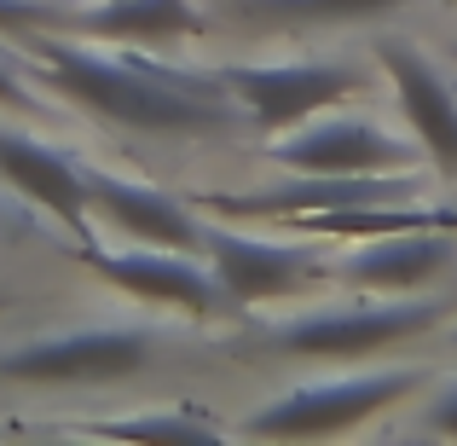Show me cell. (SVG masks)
Masks as SVG:
<instances>
[{
	"instance_id": "6da1fadb",
	"label": "cell",
	"mask_w": 457,
	"mask_h": 446,
	"mask_svg": "<svg viewBox=\"0 0 457 446\" xmlns=\"http://www.w3.org/2000/svg\"><path fill=\"white\" fill-rule=\"evenodd\" d=\"M29 64L53 93L139 134H226L244 105L220 81V70H179L162 64L151 46L111 41H58V35H18Z\"/></svg>"
},
{
	"instance_id": "7a4b0ae2",
	"label": "cell",
	"mask_w": 457,
	"mask_h": 446,
	"mask_svg": "<svg viewBox=\"0 0 457 446\" xmlns=\"http://www.w3.org/2000/svg\"><path fill=\"white\" fill-rule=\"evenodd\" d=\"M428 383V371L394 366V371H353V377H319L302 383V389L267 400L255 417H249V435L261 441H324V435H347L365 417L388 412V406L411 400Z\"/></svg>"
},
{
	"instance_id": "3957f363",
	"label": "cell",
	"mask_w": 457,
	"mask_h": 446,
	"mask_svg": "<svg viewBox=\"0 0 457 446\" xmlns=\"http://www.w3.org/2000/svg\"><path fill=\"white\" fill-rule=\"evenodd\" d=\"M220 81L261 134H290L307 116L336 111L342 99L370 93V76L324 58H272V64H220Z\"/></svg>"
},
{
	"instance_id": "277c9868",
	"label": "cell",
	"mask_w": 457,
	"mask_h": 446,
	"mask_svg": "<svg viewBox=\"0 0 457 446\" xmlns=\"http://www.w3.org/2000/svg\"><path fill=\"white\" fill-rule=\"evenodd\" d=\"M151 331L134 324H87V331L35 336L0 354V383H116L151 366Z\"/></svg>"
},
{
	"instance_id": "5b68a950",
	"label": "cell",
	"mask_w": 457,
	"mask_h": 446,
	"mask_svg": "<svg viewBox=\"0 0 457 446\" xmlns=\"http://www.w3.org/2000/svg\"><path fill=\"white\" fill-rule=\"evenodd\" d=\"M435 296H394V301H365V307H336V313H302V319L272 324V342L302 359H365L382 348H400L405 336L440 324Z\"/></svg>"
},
{
	"instance_id": "8992f818",
	"label": "cell",
	"mask_w": 457,
	"mask_h": 446,
	"mask_svg": "<svg viewBox=\"0 0 457 446\" xmlns=\"http://www.w3.org/2000/svg\"><path fill=\"white\" fill-rule=\"evenodd\" d=\"M93 273H99L111 290L122 296H139L151 307H168V313H186V319H214V313H232L214 267H203L191 249H162V244H128V249H104V244H87L81 249Z\"/></svg>"
},
{
	"instance_id": "52a82bcc",
	"label": "cell",
	"mask_w": 457,
	"mask_h": 446,
	"mask_svg": "<svg viewBox=\"0 0 457 446\" xmlns=\"http://www.w3.org/2000/svg\"><path fill=\"white\" fill-rule=\"evenodd\" d=\"M203 256H209L232 313L272 301V296H295L319 279H336L330 256L312 238L307 244H278V238H249V232H232V226H209L203 232Z\"/></svg>"
},
{
	"instance_id": "ba28073f",
	"label": "cell",
	"mask_w": 457,
	"mask_h": 446,
	"mask_svg": "<svg viewBox=\"0 0 457 446\" xmlns=\"http://www.w3.org/2000/svg\"><path fill=\"white\" fill-rule=\"evenodd\" d=\"M423 198V174L394 168V174H302L272 191H209L197 209L232 215V221H284V215H312V209H347V203H405Z\"/></svg>"
},
{
	"instance_id": "9c48e42d",
	"label": "cell",
	"mask_w": 457,
	"mask_h": 446,
	"mask_svg": "<svg viewBox=\"0 0 457 446\" xmlns=\"http://www.w3.org/2000/svg\"><path fill=\"white\" fill-rule=\"evenodd\" d=\"M417 139H400L388 128H377L370 116H330L290 134H272L267 156L284 168H302V174H394V168L417 163Z\"/></svg>"
},
{
	"instance_id": "30bf717a",
	"label": "cell",
	"mask_w": 457,
	"mask_h": 446,
	"mask_svg": "<svg viewBox=\"0 0 457 446\" xmlns=\"http://www.w3.org/2000/svg\"><path fill=\"white\" fill-rule=\"evenodd\" d=\"M0 180H6L12 191H23L35 209H46L81 249L99 244V238H93L87 168H81L76 156L41 146V139H29V134H12V128H0Z\"/></svg>"
},
{
	"instance_id": "8fae6325",
	"label": "cell",
	"mask_w": 457,
	"mask_h": 446,
	"mask_svg": "<svg viewBox=\"0 0 457 446\" xmlns=\"http://www.w3.org/2000/svg\"><path fill=\"white\" fill-rule=\"evenodd\" d=\"M452 261H457V232H446V226H405V232L359 238L336 261V279L353 284V290H377V296H411L428 279H440Z\"/></svg>"
},
{
	"instance_id": "7c38bea8",
	"label": "cell",
	"mask_w": 457,
	"mask_h": 446,
	"mask_svg": "<svg viewBox=\"0 0 457 446\" xmlns=\"http://www.w3.org/2000/svg\"><path fill=\"white\" fill-rule=\"evenodd\" d=\"M377 64L394 81V99H400L405 122H411V139L435 163V174L457 180V93H452V81L435 70V58H423L405 41H382Z\"/></svg>"
},
{
	"instance_id": "4fadbf2b",
	"label": "cell",
	"mask_w": 457,
	"mask_h": 446,
	"mask_svg": "<svg viewBox=\"0 0 457 446\" xmlns=\"http://www.w3.org/2000/svg\"><path fill=\"white\" fill-rule=\"evenodd\" d=\"M87 198H93V209L104 215V226L122 232L128 244H162V249H191V256H203V232H209V226L179 198H168V191L122 180V174H104V168H87Z\"/></svg>"
},
{
	"instance_id": "5bb4252c",
	"label": "cell",
	"mask_w": 457,
	"mask_h": 446,
	"mask_svg": "<svg viewBox=\"0 0 457 446\" xmlns=\"http://www.w3.org/2000/svg\"><path fill=\"white\" fill-rule=\"evenodd\" d=\"M64 29H81L87 41H111V46H162L174 41H191L203 35V12L191 0H104V6H87V12H70Z\"/></svg>"
},
{
	"instance_id": "9a60e30c",
	"label": "cell",
	"mask_w": 457,
	"mask_h": 446,
	"mask_svg": "<svg viewBox=\"0 0 457 446\" xmlns=\"http://www.w3.org/2000/svg\"><path fill=\"white\" fill-rule=\"evenodd\" d=\"M70 435H93V441H162V446H214L220 424L197 412H139V417H93V424H70Z\"/></svg>"
},
{
	"instance_id": "2e32d148",
	"label": "cell",
	"mask_w": 457,
	"mask_h": 446,
	"mask_svg": "<svg viewBox=\"0 0 457 446\" xmlns=\"http://www.w3.org/2000/svg\"><path fill=\"white\" fill-rule=\"evenodd\" d=\"M249 18H284V23H359L400 12L405 0H237Z\"/></svg>"
},
{
	"instance_id": "e0dca14e",
	"label": "cell",
	"mask_w": 457,
	"mask_h": 446,
	"mask_svg": "<svg viewBox=\"0 0 457 446\" xmlns=\"http://www.w3.org/2000/svg\"><path fill=\"white\" fill-rule=\"evenodd\" d=\"M53 23H70V6H53V0H0V35L53 29Z\"/></svg>"
},
{
	"instance_id": "ac0fdd59",
	"label": "cell",
	"mask_w": 457,
	"mask_h": 446,
	"mask_svg": "<svg viewBox=\"0 0 457 446\" xmlns=\"http://www.w3.org/2000/svg\"><path fill=\"white\" fill-rule=\"evenodd\" d=\"M0 111H23V116H41V99L29 93V81L18 76L12 58H0Z\"/></svg>"
},
{
	"instance_id": "d6986e66",
	"label": "cell",
	"mask_w": 457,
	"mask_h": 446,
	"mask_svg": "<svg viewBox=\"0 0 457 446\" xmlns=\"http://www.w3.org/2000/svg\"><path fill=\"white\" fill-rule=\"evenodd\" d=\"M423 429L428 435H452L457 441V383H446V389L423 406Z\"/></svg>"
},
{
	"instance_id": "ffe728a7",
	"label": "cell",
	"mask_w": 457,
	"mask_h": 446,
	"mask_svg": "<svg viewBox=\"0 0 457 446\" xmlns=\"http://www.w3.org/2000/svg\"><path fill=\"white\" fill-rule=\"evenodd\" d=\"M452 232H457V209H452Z\"/></svg>"
},
{
	"instance_id": "44dd1931",
	"label": "cell",
	"mask_w": 457,
	"mask_h": 446,
	"mask_svg": "<svg viewBox=\"0 0 457 446\" xmlns=\"http://www.w3.org/2000/svg\"><path fill=\"white\" fill-rule=\"evenodd\" d=\"M0 307H6V296H0Z\"/></svg>"
},
{
	"instance_id": "7402d4cb",
	"label": "cell",
	"mask_w": 457,
	"mask_h": 446,
	"mask_svg": "<svg viewBox=\"0 0 457 446\" xmlns=\"http://www.w3.org/2000/svg\"><path fill=\"white\" fill-rule=\"evenodd\" d=\"M446 6H457V0H446Z\"/></svg>"
},
{
	"instance_id": "603a6c76",
	"label": "cell",
	"mask_w": 457,
	"mask_h": 446,
	"mask_svg": "<svg viewBox=\"0 0 457 446\" xmlns=\"http://www.w3.org/2000/svg\"><path fill=\"white\" fill-rule=\"evenodd\" d=\"M452 58H457V46H452Z\"/></svg>"
}]
</instances>
